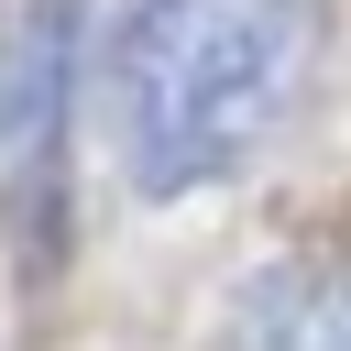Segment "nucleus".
Wrapping results in <instances>:
<instances>
[{
  "label": "nucleus",
  "instance_id": "obj_1",
  "mask_svg": "<svg viewBox=\"0 0 351 351\" xmlns=\"http://www.w3.org/2000/svg\"><path fill=\"white\" fill-rule=\"evenodd\" d=\"M318 77V0H121L99 99L110 154L143 197L230 186Z\"/></svg>",
  "mask_w": 351,
  "mask_h": 351
},
{
  "label": "nucleus",
  "instance_id": "obj_2",
  "mask_svg": "<svg viewBox=\"0 0 351 351\" xmlns=\"http://www.w3.org/2000/svg\"><path fill=\"white\" fill-rule=\"evenodd\" d=\"M230 351H351V263H263L230 307Z\"/></svg>",
  "mask_w": 351,
  "mask_h": 351
}]
</instances>
